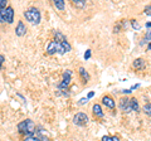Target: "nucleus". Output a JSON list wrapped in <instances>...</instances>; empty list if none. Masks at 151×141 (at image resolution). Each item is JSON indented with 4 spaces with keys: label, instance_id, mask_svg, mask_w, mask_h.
Returning a JSON list of instances; mask_svg holds the SVG:
<instances>
[{
    "label": "nucleus",
    "instance_id": "f257e3e1",
    "mask_svg": "<svg viewBox=\"0 0 151 141\" xmlns=\"http://www.w3.org/2000/svg\"><path fill=\"white\" fill-rule=\"evenodd\" d=\"M72 49V47L68 42L64 43H58V42H49V44L47 45V53L48 54H54V53H59V54H64Z\"/></svg>",
    "mask_w": 151,
    "mask_h": 141
},
{
    "label": "nucleus",
    "instance_id": "f03ea898",
    "mask_svg": "<svg viewBox=\"0 0 151 141\" xmlns=\"http://www.w3.org/2000/svg\"><path fill=\"white\" fill-rule=\"evenodd\" d=\"M34 130H35V125H34V122H33V120H30V119L22 121L20 124L18 125V131L20 134L33 135L34 134Z\"/></svg>",
    "mask_w": 151,
    "mask_h": 141
},
{
    "label": "nucleus",
    "instance_id": "7ed1b4c3",
    "mask_svg": "<svg viewBox=\"0 0 151 141\" xmlns=\"http://www.w3.org/2000/svg\"><path fill=\"white\" fill-rule=\"evenodd\" d=\"M24 17L28 22L32 24H39L40 23V12L37 8H30L27 12H24Z\"/></svg>",
    "mask_w": 151,
    "mask_h": 141
},
{
    "label": "nucleus",
    "instance_id": "20e7f679",
    "mask_svg": "<svg viewBox=\"0 0 151 141\" xmlns=\"http://www.w3.org/2000/svg\"><path fill=\"white\" fill-rule=\"evenodd\" d=\"M14 20V10L12 6H6L5 9L0 10V23H13Z\"/></svg>",
    "mask_w": 151,
    "mask_h": 141
},
{
    "label": "nucleus",
    "instance_id": "39448f33",
    "mask_svg": "<svg viewBox=\"0 0 151 141\" xmlns=\"http://www.w3.org/2000/svg\"><path fill=\"white\" fill-rule=\"evenodd\" d=\"M70 77H72V70L67 69V70H65V72L63 73V79H62V82L58 84V88H59V90L67 91V87L69 86V83H70Z\"/></svg>",
    "mask_w": 151,
    "mask_h": 141
},
{
    "label": "nucleus",
    "instance_id": "423d86ee",
    "mask_svg": "<svg viewBox=\"0 0 151 141\" xmlns=\"http://www.w3.org/2000/svg\"><path fill=\"white\" fill-rule=\"evenodd\" d=\"M88 122V116L84 112H78L77 115L73 117V124L77 126H86Z\"/></svg>",
    "mask_w": 151,
    "mask_h": 141
},
{
    "label": "nucleus",
    "instance_id": "0eeeda50",
    "mask_svg": "<svg viewBox=\"0 0 151 141\" xmlns=\"http://www.w3.org/2000/svg\"><path fill=\"white\" fill-rule=\"evenodd\" d=\"M119 106H120V109L124 111V112H131V111H132L130 98H127V97H122V98H121Z\"/></svg>",
    "mask_w": 151,
    "mask_h": 141
},
{
    "label": "nucleus",
    "instance_id": "6e6552de",
    "mask_svg": "<svg viewBox=\"0 0 151 141\" xmlns=\"http://www.w3.org/2000/svg\"><path fill=\"white\" fill-rule=\"evenodd\" d=\"M25 32H27V27L24 25V23H23V22H18V25L15 28V34L18 37H23L25 34Z\"/></svg>",
    "mask_w": 151,
    "mask_h": 141
},
{
    "label": "nucleus",
    "instance_id": "1a4fd4ad",
    "mask_svg": "<svg viewBox=\"0 0 151 141\" xmlns=\"http://www.w3.org/2000/svg\"><path fill=\"white\" fill-rule=\"evenodd\" d=\"M102 103L106 107H108V109H115V106H116V102L113 101V98L110 97V96H105V97H103L102 98Z\"/></svg>",
    "mask_w": 151,
    "mask_h": 141
},
{
    "label": "nucleus",
    "instance_id": "9d476101",
    "mask_svg": "<svg viewBox=\"0 0 151 141\" xmlns=\"http://www.w3.org/2000/svg\"><path fill=\"white\" fill-rule=\"evenodd\" d=\"M145 65H146V62L142 58H136L134 60V68H136V69H144Z\"/></svg>",
    "mask_w": 151,
    "mask_h": 141
},
{
    "label": "nucleus",
    "instance_id": "9b49d317",
    "mask_svg": "<svg viewBox=\"0 0 151 141\" xmlns=\"http://www.w3.org/2000/svg\"><path fill=\"white\" fill-rule=\"evenodd\" d=\"M127 25H129V23H127V20H121L117 23V25H115V33H119L121 32L122 29H125V28H127Z\"/></svg>",
    "mask_w": 151,
    "mask_h": 141
},
{
    "label": "nucleus",
    "instance_id": "f8f14e48",
    "mask_svg": "<svg viewBox=\"0 0 151 141\" xmlns=\"http://www.w3.org/2000/svg\"><path fill=\"white\" fill-rule=\"evenodd\" d=\"M92 111H93V115L97 116V117H103V112H102V109L98 103H94L93 107H92Z\"/></svg>",
    "mask_w": 151,
    "mask_h": 141
},
{
    "label": "nucleus",
    "instance_id": "ddd939ff",
    "mask_svg": "<svg viewBox=\"0 0 151 141\" xmlns=\"http://www.w3.org/2000/svg\"><path fill=\"white\" fill-rule=\"evenodd\" d=\"M54 38H55V42H58V43H64V42H67L65 35H63L60 32H54Z\"/></svg>",
    "mask_w": 151,
    "mask_h": 141
},
{
    "label": "nucleus",
    "instance_id": "4468645a",
    "mask_svg": "<svg viewBox=\"0 0 151 141\" xmlns=\"http://www.w3.org/2000/svg\"><path fill=\"white\" fill-rule=\"evenodd\" d=\"M79 74H81V77H82V79H83L84 82H87L88 79H89V74L87 73V70L84 69L83 67H81V68H79Z\"/></svg>",
    "mask_w": 151,
    "mask_h": 141
},
{
    "label": "nucleus",
    "instance_id": "2eb2a0df",
    "mask_svg": "<svg viewBox=\"0 0 151 141\" xmlns=\"http://www.w3.org/2000/svg\"><path fill=\"white\" fill-rule=\"evenodd\" d=\"M130 102H131V109L132 111H135V112H137L139 111V102L136 98H130Z\"/></svg>",
    "mask_w": 151,
    "mask_h": 141
},
{
    "label": "nucleus",
    "instance_id": "dca6fc26",
    "mask_svg": "<svg viewBox=\"0 0 151 141\" xmlns=\"http://www.w3.org/2000/svg\"><path fill=\"white\" fill-rule=\"evenodd\" d=\"M53 4L58 10H64V1L63 0H54Z\"/></svg>",
    "mask_w": 151,
    "mask_h": 141
},
{
    "label": "nucleus",
    "instance_id": "f3484780",
    "mask_svg": "<svg viewBox=\"0 0 151 141\" xmlns=\"http://www.w3.org/2000/svg\"><path fill=\"white\" fill-rule=\"evenodd\" d=\"M102 141H120L119 136H103Z\"/></svg>",
    "mask_w": 151,
    "mask_h": 141
},
{
    "label": "nucleus",
    "instance_id": "a211bd4d",
    "mask_svg": "<svg viewBox=\"0 0 151 141\" xmlns=\"http://www.w3.org/2000/svg\"><path fill=\"white\" fill-rule=\"evenodd\" d=\"M73 4L76 6H78V8L86 6V1H84V0H73Z\"/></svg>",
    "mask_w": 151,
    "mask_h": 141
},
{
    "label": "nucleus",
    "instance_id": "6ab92c4d",
    "mask_svg": "<svg viewBox=\"0 0 151 141\" xmlns=\"http://www.w3.org/2000/svg\"><path fill=\"white\" fill-rule=\"evenodd\" d=\"M144 111H145L146 115H149L151 117V103H146L144 106Z\"/></svg>",
    "mask_w": 151,
    "mask_h": 141
},
{
    "label": "nucleus",
    "instance_id": "aec40b11",
    "mask_svg": "<svg viewBox=\"0 0 151 141\" xmlns=\"http://www.w3.org/2000/svg\"><path fill=\"white\" fill-rule=\"evenodd\" d=\"M150 39H151V30H150V32H147V33H146L145 38H144L142 40H141V43H140V44H141V45H142V44L145 43V42H149Z\"/></svg>",
    "mask_w": 151,
    "mask_h": 141
},
{
    "label": "nucleus",
    "instance_id": "412c9836",
    "mask_svg": "<svg viewBox=\"0 0 151 141\" xmlns=\"http://www.w3.org/2000/svg\"><path fill=\"white\" fill-rule=\"evenodd\" d=\"M131 24H132V27H134L135 29H137V30H139L140 28H141V27H140V24H139V23L136 22V20H131Z\"/></svg>",
    "mask_w": 151,
    "mask_h": 141
},
{
    "label": "nucleus",
    "instance_id": "4be33fe9",
    "mask_svg": "<svg viewBox=\"0 0 151 141\" xmlns=\"http://www.w3.org/2000/svg\"><path fill=\"white\" fill-rule=\"evenodd\" d=\"M6 8V0H0V10Z\"/></svg>",
    "mask_w": 151,
    "mask_h": 141
},
{
    "label": "nucleus",
    "instance_id": "5701e85b",
    "mask_svg": "<svg viewBox=\"0 0 151 141\" xmlns=\"http://www.w3.org/2000/svg\"><path fill=\"white\" fill-rule=\"evenodd\" d=\"M24 141H40L39 137H35V136H29V137H27Z\"/></svg>",
    "mask_w": 151,
    "mask_h": 141
},
{
    "label": "nucleus",
    "instance_id": "b1692460",
    "mask_svg": "<svg viewBox=\"0 0 151 141\" xmlns=\"http://www.w3.org/2000/svg\"><path fill=\"white\" fill-rule=\"evenodd\" d=\"M91 58V49H87L86 53H84V59H89Z\"/></svg>",
    "mask_w": 151,
    "mask_h": 141
},
{
    "label": "nucleus",
    "instance_id": "393cba45",
    "mask_svg": "<svg viewBox=\"0 0 151 141\" xmlns=\"http://www.w3.org/2000/svg\"><path fill=\"white\" fill-rule=\"evenodd\" d=\"M145 14L146 15H151V5H147L145 8Z\"/></svg>",
    "mask_w": 151,
    "mask_h": 141
},
{
    "label": "nucleus",
    "instance_id": "a878e982",
    "mask_svg": "<svg viewBox=\"0 0 151 141\" xmlns=\"http://www.w3.org/2000/svg\"><path fill=\"white\" fill-rule=\"evenodd\" d=\"M5 60V57H4L3 54H0V69H1V67H3V62Z\"/></svg>",
    "mask_w": 151,
    "mask_h": 141
},
{
    "label": "nucleus",
    "instance_id": "bb28decb",
    "mask_svg": "<svg viewBox=\"0 0 151 141\" xmlns=\"http://www.w3.org/2000/svg\"><path fill=\"white\" fill-rule=\"evenodd\" d=\"M87 101H88V98L86 97V98H81V100H79V105H84V103H87Z\"/></svg>",
    "mask_w": 151,
    "mask_h": 141
},
{
    "label": "nucleus",
    "instance_id": "cd10ccee",
    "mask_svg": "<svg viewBox=\"0 0 151 141\" xmlns=\"http://www.w3.org/2000/svg\"><path fill=\"white\" fill-rule=\"evenodd\" d=\"M39 140H40V141H49V139L45 137V136H42V137H39Z\"/></svg>",
    "mask_w": 151,
    "mask_h": 141
},
{
    "label": "nucleus",
    "instance_id": "c85d7f7f",
    "mask_svg": "<svg viewBox=\"0 0 151 141\" xmlns=\"http://www.w3.org/2000/svg\"><path fill=\"white\" fill-rule=\"evenodd\" d=\"M122 93H125V95H127V93H131V90H124V91H122Z\"/></svg>",
    "mask_w": 151,
    "mask_h": 141
},
{
    "label": "nucleus",
    "instance_id": "c756f323",
    "mask_svg": "<svg viewBox=\"0 0 151 141\" xmlns=\"http://www.w3.org/2000/svg\"><path fill=\"white\" fill-rule=\"evenodd\" d=\"M93 95H94L93 92H89V93H88V96H87V98H91V97H93Z\"/></svg>",
    "mask_w": 151,
    "mask_h": 141
},
{
    "label": "nucleus",
    "instance_id": "7c9ffc66",
    "mask_svg": "<svg viewBox=\"0 0 151 141\" xmlns=\"http://www.w3.org/2000/svg\"><path fill=\"white\" fill-rule=\"evenodd\" d=\"M146 28H151V23H146Z\"/></svg>",
    "mask_w": 151,
    "mask_h": 141
},
{
    "label": "nucleus",
    "instance_id": "2f4dec72",
    "mask_svg": "<svg viewBox=\"0 0 151 141\" xmlns=\"http://www.w3.org/2000/svg\"><path fill=\"white\" fill-rule=\"evenodd\" d=\"M147 49H149V50H151V43L147 45Z\"/></svg>",
    "mask_w": 151,
    "mask_h": 141
}]
</instances>
